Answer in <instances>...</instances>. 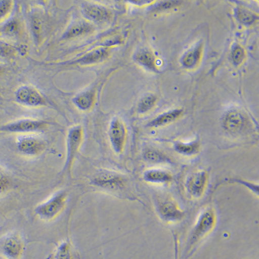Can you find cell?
I'll use <instances>...</instances> for the list:
<instances>
[{"instance_id": "cell-16", "label": "cell", "mask_w": 259, "mask_h": 259, "mask_svg": "<svg viewBox=\"0 0 259 259\" xmlns=\"http://www.w3.org/2000/svg\"><path fill=\"white\" fill-rule=\"evenodd\" d=\"M109 56V49L107 47H99L78 57L70 64L82 66H92L106 61Z\"/></svg>"}, {"instance_id": "cell-26", "label": "cell", "mask_w": 259, "mask_h": 259, "mask_svg": "<svg viewBox=\"0 0 259 259\" xmlns=\"http://www.w3.org/2000/svg\"><path fill=\"white\" fill-rule=\"evenodd\" d=\"M226 183L228 184H237L244 187L247 190L251 192L252 194L256 196H258V184L250 180L244 179L242 178H230L226 180Z\"/></svg>"}, {"instance_id": "cell-9", "label": "cell", "mask_w": 259, "mask_h": 259, "mask_svg": "<svg viewBox=\"0 0 259 259\" xmlns=\"http://www.w3.org/2000/svg\"><path fill=\"white\" fill-rule=\"evenodd\" d=\"M16 103L28 108H40L47 105L46 97L35 87L21 85L15 93Z\"/></svg>"}, {"instance_id": "cell-36", "label": "cell", "mask_w": 259, "mask_h": 259, "mask_svg": "<svg viewBox=\"0 0 259 259\" xmlns=\"http://www.w3.org/2000/svg\"><path fill=\"white\" fill-rule=\"evenodd\" d=\"M51 259H52V258H51Z\"/></svg>"}, {"instance_id": "cell-30", "label": "cell", "mask_w": 259, "mask_h": 259, "mask_svg": "<svg viewBox=\"0 0 259 259\" xmlns=\"http://www.w3.org/2000/svg\"><path fill=\"white\" fill-rule=\"evenodd\" d=\"M157 101L158 99L154 95H149L146 96L139 103L138 108L139 113H143L151 110L156 105Z\"/></svg>"}, {"instance_id": "cell-19", "label": "cell", "mask_w": 259, "mask_h": 259, "mask_svg": "<svg viewBox=\"0 0 259 259\" xmlns=\"http://www.w3.org/2000/svg\"><path fill=\"white\" fill-rule=\"evenodd\" d=\"M143 158L146 163L158 166V165H173L174 161L161 150L154 148H147L143 151Z\"/></svg>"}, {"instance_id": "cell-4", "label": "cell", "mask_w": 259, "mask_h": 259, "mask_svg": "<svg viewBox=\"0 0 259 259\" xmlns=\"http://www.w3.org/2000/svg\"><path fill=\"white\" fill-rule=\"evenodd\" d=\"M68 199V191L65 189L57 191L34 207V214L41 221H54L66 209Z\"/></svg>"}, {"instance_id": "cell-31", "label": "cell", "mask_w": 259, "mask_h": 259, "mask_svg": "<svg viewBox=\"0 0 259 259\" xmlns=\"http://www.w3.org/2000/svg\"><path fill=\"white\" fill-rule=\"evenodd\" d=\"M18 52V49L15 46L0 39V58L10 59L15 57Z\"/></svg>"}, {"instance_id": "cell-14", "label": "cell", "mask_w": 259, "mask_h": 259, "mask_svg": "<svg viewBox=\"0 0 259 259\" xmlns=\"http://www.w3.org/2000/svg\"><path fill=\"white\" fill-rule=\"evenodd\" d=\"M30 27L34 41L37 45H40L45 40L48 29L45 14L39 10L32 12L30 16Z\"/></svg>"}, {"instance_id": "cell-6", "label": "cell", "mask_w": 259, "mask_h": 259, "mask_svg": "<svg viewBox=\"0 0 259 259\" xmlns=\"http://www.w3.org/2000/svg\"><path fill=\"white\" fill-rule=\"evenodd\" d=\"M48 122L44 120L24 118L0 126V132L29 135L42 133L48 128Z\"/></svg>"}, {"instance_id": "cell-10", "label": "cell", "mask_w": 259, "mask_h": 259, "mask_svg": "<svg viewBox=\"0 0 259 259\" xmlns=\"http://www.w3.org/2000/svg\"><path fill=\"white\" fill-rule=\"evenodd\" d=\"M81 13L85 20L92 24L104 25L110 22L112 13L103 5L87 2L81 5Z\"/></svg>"}, {"instance_id": "cell-33", "label": "cell", "mask_w": 259, "mask_h": 259, "mask_svg": "<svg viewBox=\"0 0 259 259\" xmlns=\"http://www.w3.org/2000/svg\"><path fill=\"white\" fill-rule=\"evenodd\" d=\"M180 4H182V2L178 1L161 2L154 7L153 10L154 11L168 10L180 6Z\"/></svg>"}, {"instance_id": "cell-17", "label": "cell", "mask_w": 259, "mask_h": 259, "mask_svg": "<svg viewBox=\"0 0 259 259\" xmlns=\"http://www.w3.org/2000/svg\"><path fill=\"white\" fill-rule=\"evenodd\" d=\"M95 31V25L89 21L80 20L75 21L67 28L62 34L63 40H71L78 37L87 35Z\"/></svg>"}, {"instance_id": "cell-5", "label": "cell", "mask_w": 259, "mask_h": 259, "mask_svg": "<svg viewBox=\"0 0 259 259\" xmlns=\"http://www.w3.org/2000/svg\"><path fill=\"white\" fill-rule=\"evenodd\" d=\"M84 140V130L82 125L77 124L68 130L66 137V159L63 171L71 177L76 159Z\"/></svg>"}, {"instance_id": "cell-1", "label": "cell", "mask_w": 259, "mask_h": 259, "mask_svg": "<svg viewBox=\"0 0 259 259\" xmlns=\"http://www.w3.org/2000/svg\"><path fill=\"white\" fill-rule=\"evenodd\" d=\"M217 221V212L213 205H207L199 212L189 231L181 259L190 258L198 247L213 232Z\"/></svg>"}, {"instance_id": "cell-27", "label": "cell", "mask_w": 259, "mask_h": 259, "mask_svg": "<svg viewBox=\"0 0 259 259\" xmlns=\"http://www.w3.org/2000/svg\"><path fill=\"white\" fill-rule=\"evenodd\" d=\"M236 16L240 23L246 25L253 24L257 19V16L255 13L242 7L238 8L236 11Z\"/></svg>"}, {"instance_id": "cell-18", "label": "cell", "mask_w": 259, "mask_h": 259, "mask_svg": "<svg viewBox=\"0 0 259 259\" xmlns=\"http://www.w3.org/2000/svg\"><path fill=\"white\" fill-rule=\"evenodd\" d=\"M244 119L237 111H230L223 119V127L227 133L231 135H237L244 129Z\"/></svg>"}, {"instance_id": "cell-13", "label": "cell", "mask_w": 259, "mask_h": 259, "mask_svg": "<svg viewBox=\"0 0 259 259\" xmlns=\"http://www.w3.org/2000/svg\"><path fill=\"white\" fill-rule=\"evenodd\" d=\"M142 179L147 184L154 186H167L174 181V176L165 168L152 166L143 172Z\"/></svg>"}, {"instance_id": "cell-25", "label": "cell", "mask_w": 259, "mask_h": 259, "mask_svg": "<svg viewBox=\"0 0 259 259\" xmlns=\"http://www.w3.org/2000/svg\"><path fill=\"white\" fill-rule=\"evenodd\" d=\"M52 259H73L72 246L68 240H64L58 246Z\"/></svg>"}, {"instance_id": "cell-11", "label": "cell", "mask_w": 259, "mask_h": 259, "mask_svg": "<svg viewBox=\"0 0 259 259\" xmlns=\"http://www.w3.org/2000/svg\"><path fill=\"white\" fill-rule=\"evenodd\" d=\"M18 152L23 156L34 158L42 154L47 148L44 139L33 134L21 136L16 142Z\"/></svg>"}, {"instance_id": "cell-3", "label": "cell", "mask_w": 259, "mask_h": 259, "mask_svg": "<svg viewBox=\"0 0 259 259\" xmlns=\"http://www.w3.org/2000/svg\"><path fill=\"white\" fill-rule=\"evenodd\" d=\"M153 200L155 212L163 223L176 224L182 223L186 218V212L170 194H155Z\"/></svg>"}, {"instance_id": "cell-21", "label": "cell", "mask_w": 259, "mask_h": 259, "mask_svg": "<svg viewBox=\"0 0 259 259\" xmlns=\"http://www.w3.org/2000/svg\"><path fill=\"white\" fill-rule=\"evenodd\" d=\"M21 24L19 20L16 18H9L0 27V37L4 38L13 39L20 35Z\"/></svg>"}, {"instance_id": "cell-32", "label": "cell", "mask_w": 259, "mask_h": 259, "mask_svg": "<svg viewBox=\"0 0 259 259\" xmlns=\"http://www.w3.org/2000/svg\"><path fill=\"white\" fill-rule=\"evenodd\" d=\"M245 56V51L244 48L239 45H235L233 48L232 52H231V59L233 63L237 66H239L244 61Z\"/></svg>"}, {"instance_id": "cell-15", "label": "cell", "mask_w": 259, "mask_h": 259, "mask_svg": "<svg viewBox=\"0 0 259 259\" xmlns=\"http://www.w3.org/2000/svg\"><path fill=\"white\" fill-rule=\"evenodd\" d=\"M97 101V88L92 87L76 95L72 99L74 106L83 112L93 109Z\"/></svg>"}, {"instance_id": "cell-34", "label": "cell", "mask_w": 259, "mask_h": 259, "mask_svg": "<svg viewBox=\"0 0 259 259\" xmlns=\"http://www.w3.org/2000/svg\"><path fill=\"white\" fill-rule=\"evenodd\" d=\"M173 242H174V259H181L179 237L177 233H173Z\"/></svg>"}, {"instance_id": "cell-8", "label": "cell", "mask_w": 259, "mask_h": 259, "mask_svg": "<svg viewBox=\"0 0 259 259\" xmlns=\"http://www.w3.org/2000/svg\"><path fill=\"white\" fill-rule=\"evenodd\" d=\"M127 132L125 124L119 117H113L108 127V136L111 147L115 154L120 156L125 149Z\"/></svg>"}, {"instance_id": "cell-22", "label": "cell", "mask_w": 259, "mask_h": 259, "mask_svg": "<svg viewBox=\"0 0 259 259\" xmlns=\"http://www.w3.org/2000/svg\"><path fill=\"white\" fill-rule=\"evenodd\" d=\"M202 46L198 45L185 53L182 58L183 66L187 69L195 68L202 56Z\"/></svg>"}, {"instance_id": "cell-35", "label": "cell", "mask_w": 259, "mask_h": 259, "mask_svg": "<svg viewBox=\"0 0 259 259\" xmlns=\"http://www.w3.org/2000/svg\"><path fill=\"white\" fill-rule=\"evenodd\" d=\"M3 70H4V68H3V67H2L1 66V65H0V75H1V74L2 73H3Z\"/></svg>"}, {"instance_id": "cell-2", "label": "cell", "mask_w": 259, "mask_h": 259, "mask_svg": "<svg viewBox=\"0 0 259 259\" xmlns=\"http://www.w3.org/2000/svg\"><path fill=\"white\" fill-rule=\"evenodd\" d=\"M130 179L124 173L109 168H99L90 178V184L111 193H121L128 187Z\"/></svg>"}, {"instance_id": "cell-24", "label": "cell", "mask_w": 259, "mask_h": 259, "mask_svg": "<svg viewBox=\"0 0 259 259\" xmlns=\"http://www.w3.org/2000/svg\"><path fill=\"white\" fill-rule=\"evenodd\" d=\"M182 113V110H174L164 113L149 122L148 126L151 128H158V127L165 126L177 120L181 116Z\"/></svg>"}, {"instance_id": "cell-23", "label": "cell", "mask_w": 259, "mask_h": 259, "mask_svg": "<svg viewBox=\"0 0 259 259\" xmlns=\"http://www.w3.org/2000/svg\"><path fill=\"white\" fill-rule=\"evenodd\" d=\"M134 59L136 62L145 67L146 68L152 71H157L156 58L149 50L143 49L138 51L134 55Z\"/></svg>"}, {"instance_id": "cell-20", "label": "cell", "mask_w": 259, "mask_h": 259, "mask_svg": "<svg viewBox=\"0 0 259 259\" xmlns=\"http://www.w3.org/2000/svg\"><path fill=\"white\" fill-rule=\"evenodd\" d=\"M173 148L178 154L186 158H193L200 153L201 143L198 139L188 142L177 141L173 144Z\"/></svg>"}, {"instance_id": "cell-28", "label": "cell", "mask_w": 259, "mask_h": 259, "mask_svg": "<svg viewBox=\"0 0 259 259\" xmlns=\"http://www.w3.org/2000/svg\"><path fill=\"white\" fill-rule=\"evenodd\" d=\"M12 186V177L6 168L0 165V196L8 193Z\"/></svg>"}, {"instance_id": "cell-7", "label": "cell", "mask_w": 259, "mask_h": 259, "mask_svg": "<svg viewBox=\"0 0 259 259\" xmlns=\"http://www.w3.org/2000/svg\"><path fill=\"white\" fill-rule=\"evenodd\" d=\"M209 182V171L198 169L187 176L185 181V189L187 195L194 200H199L206 193Z\"/></svg>"}, {"instance_id": "cell-29", "label": "cell", "mask_w": 259, "mask_h": 259, "mask_svg": "<svg viewBox=\"0 0 259 259\" xmlns=\"http://www.w3.org/2000/svg\"><path fill=\"white\" fill-rule=\"evenodd\" d=\"M15 2L11 0H2L0 1V24H3L9 19L12 14Z\"/></svg>"}, {"instance_id": "cell-12", "label": "cell", "mask_w": 259, "mask_h": 259, "mask_svg": "<svg viewBox=\"0 0 259 259\" xmlns=\"http://www.w3.org/2000/svg\"><path fill=\"white\" fill-rule=\"evenodd\" d=\"M24 249V240L18 231L9 233L0 243V250L8 259H22Z\"/></svg>"}]
</instances>
